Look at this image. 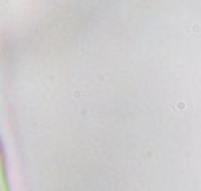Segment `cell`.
I'll use <instances>...</instances> for the list:
<instances>
[{
    "label": "cell",
    "instance_id": "6da1fadb",
    "mask_svg": "<svg viewBox=\"0 0 201 191\" xmlns=\"http://www.w3.org/2000/svg\"><path fill=\"white\" fill-rule=\"evenodd\" d=\"M0 191H10V183H8L6 167H4V157H2V149H0Z\"/></svg>",
    "mask_w": 201,
    "mask_h": 191
}]
</instances>
